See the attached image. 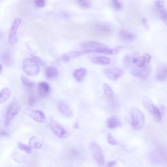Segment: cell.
<instances>
[{
  "mask_svg": "<svg viewBox=\"0 0 167 167\" xmlns=\"http://www.w3.org/2000/svg\"><path fill=\"white\" fill-rule=\"evenodd\" d=\"M21 22L20 19L17 18L15 19L13 22L8 37L9 42L12 45H15L18 42L17 33Z\"/></svg>",
  "mask_w": 167,
  "mask_h": 167,
  "instance_id": "9c48e42d",
  "label": "cell"
},
{
  "mask_svg": "<svg viewBox=\"0 0 167 167\" xmlns=\"http://www.w3.org/2000/svg\"><path fill=\"white\" fill-rule=\"evenodd\" d=\"M2 69V65L0 64V73H1Z\"/></svg>",
  "mask_w": 167,
  "mask_h": 167,
  "instance_id": "b9f144b4",
  "label": "cell"
},
{
  "mask_svg": "<svg viewBox=\"0 0 167 167\" xmlns=\"http://www.w3.org/2000/svg\"><path fill=\"white\" fill-rule=\"evenodd\" d=\"M63 61L65 63L69 62L70 60V59L67 54H65L63 56Z\"/></svg>",
  "mask_w": 167,
  "mask_h": 167,
  "instance_id": "8d00e7d4",
  "label": "cell"
},
{
  "mask_svg": "<svg viewBox=\"0 0 167 167\" xmlns=\"http://www.w3.org/2000/svg\"><path fill=\"white\" fill-rule=\"evenodd\" d=\"M11 94V91L8 88H5L0 91V104L8 100Z\"/></svg>",
  "mask_w": 167,
  "mask_h": 167,
  "instance_id": "d6986e66",
  "label": "cell"
},
{
  "mask_svg": "<svg viewBox=\"0 0 167 167\" xmlns=\"http://www.w3.org/2000/svg\"><path fill=\"white\" fill-rule=\"evenodd\" d=\"M21 79L23 83L26 87L31 88L33 87V83L24 76H22Z\"/></svg>",
  "mask_w": 167,
  "mask_h": 167,
  "instance_id": "83f0119b",
  "label": "cell"
},
{
  "mask_svg": "<svg viewBox=\"0 0 167 167\" xmlns=\"http://www.w3.org/2000/svg\"><path fill=\"white\" fill-rule=\"evenodd\" d=\"M3 35L2 34L1 32H0V40H1L2 38Z\"/></svg>",
  "mask_w": 167,
  "mask_h": 167,
  "instance_id": "60d3db41",
  "label": "cell"
},
{
  "mask_svg": "<svg viewBox=\"0 0 167 167\" xmlns=\"http://www.w3.org/2000/svg\"><path fill=\"white\" fill-rule=\"evenodd\" d=\"M27 114L38 122L44 123L46 120L44 113L40 111L32 110L27 112Z\"/></svg>",
  "mask_w": 167,
  "mask_h": 167,
  "instance_id": "8fae6325",
  "label": "cell"
},
{
  "mask_svg": "<svg viewBox=\"0 0 167 167\" xmlns=\"http://www.w3.org/2000/svg\"><path fill=\"white\" fill-rule=\"evenodd\" d=\"M78 1H82V0H78Z\"/></svg>",
  "mask_w": 167,
  "mask_h": 167,
  "instance_id": "7bdbcfd3",
  "label": "cell"
},
{
  "mask_svg": "<svg viewBox=\"0 0 167 167\" xmlns=\"http://www.w3.org/2000/svg\"><path fill=\"white\" fill-rule=\"evenodd\" d=\"M23 69L24 73L28 76L34 77L38 74L40 67L33 59L27 58L23 63Z\"/></svg>",
  "mask_w": 167,
  "mask_h": 167,
  "instance_id": "277c9868",
  "label": "cell"
},
{
  "mask_svg": "<svg viewBox=\"0 0 167 167\" xmlns=\"http://www.w3.org/2000/svg\"><path fill=\"white\" fill-rule=\"evenodd\" d=\"M130 114L132 128L135 130L140 129L145 122V117L143 114L138 109L133 108L130 110Z\"/></svg>",
  "mask_w": 167,
  "mask_h": 167,
  "instance_id": "3957f363",
  "label": "cell"
},
{
  "mask_svg": "<svg viewBox=\"0 0 167 167\" xmlns=\"http://www.w3.org/2000/svg\"><path fill=\"white\" fill-rule=\"evenodd\" d=\"M116 164V162L115 161H112L109 162L107 164L106 166L107 167H112L115 165Z\"/></svg>",
  "mask_w": 167,
  "mask_h": 167,
  "instance_id": "74e56055",
  "label": "cell"
},
{
  "mask_svg": "<svg viewBox=\"0 0 167 167\" xmlns=\"http://www.w3.org/2000/svg\"><path fill=\"white\" fill-rule=\"evenodd\" d=\"M73 127L76 129H77L79 127L78 124V123H75L73 125Z\"/></svg>",
  "mask_w": 167,
  "mask_h": 167,
  "instance_id": "ab89813d",
  "label": "cell"
},
{
  "mask_svg": "<svg viewBox=\"0 0 167 167\" xmlns=\"http://www.w3.org/2000/svg\"><path fill=\"white\" fill-rule=\"evenodd\" d=\"M1 59L3 63L6 66L10 65L13 63L12 57L8 52H3L1 55Z\"/></svg>",
  "mask_w": 167,
  "mask_h": 167,
  "instance_id": "ffe728a7",
  "label": "cell"
},
{
  "mask_svg": "<svg viewBox=\"0 0 167 167\" xmlns=\"http://www.w3.org/2000/svg\"><path fill=\"white\" fill-rule=\"evenodd\" d=\"M38 91L39 94L42 97H46L49 94L50 88L47 83L41 82L38 85Z\"/></svg>",
  "mask_w": 167,
  "mask_h": 167,
  "instance_id": "5bb4252c",
  "label": "cell"
},
{
  "mask_svg": "<svg viewBox=\"0 0 167 167\" xmlns=\"http://www.w3.org/2000/svg\"><path fill=\"white\" fill-rule=\"evenodd\" d=\"M78 4L82 8L84 9L89 8L90 7V3L88 0H82L79 1Z\"/></svg>",
  "mask_w": 167,
  "mask_h": 167,
  "instance_id": "f546056e",
  "label": "cell"
},
{
  "mask_svg": "<svg viewBox=\"0 0 167 167\" xmlns=\"http://www.w3.org/2000/svg\"><path fill=\"white\" fill-rule=\"evenodd\" d=\"M57 108L60 113L64 116L70 117L72 115V109L70 106L63 101H58L57 105Z\"/></svg>",
  "mask_w": 167,
  "mask_h": 167,
  "instance_id": "30bf717a",
  "label": "cell"
},
{
  "mask_svg": "<svg viewBox=\"0 0 167 167\" xmlns=\"http://www.w3.org/2000/svg\"><path fill=\"white\" fill-rule=\"evenodd\" d=\"M82 47L84 50L89 53L94 52L98 53L114 55L113 48H109L106 45L94 41H87L84 43Z\"/></svg>",
  "mask_w": 167,
  "mask_h": 167,
  "instance_id": "6da1fadb",
  "label": "cell"
},
{
  "mask_svg": "<svg viewBox=\"0 0 167 167\" xmlns=\"http://www.w3.org/2000/svg\"><path fill=\"white\" fill-rule=\"evenodd\" d=\"M18 146L20 149L24 151L28 154H30L32 153V148L29 146H28L24 143H19L18 144Z\"/></svg>",
  "mask_w": 167,
  "mask_h": 167,
  "instance_id": "484cf974",
  "label": "cell"
},
{
  "mask_svg": "<svg viewBox=\"0 0 167 167\" xmlns=\"http://www.w3.org/2000/svg\"><path fill=\"white\" fill-rule=\"evenodd\" d=\"M160 14L161 18L165 24H167V12L164 7L160 9Z\"/></svg>",
  "mask_w": 167,
  "mask_h": 167,
  "instance_id": "f1b7e54d",
  "label": "cell"
},
{
  "mask_svg": "<svg viewBox=\"0 0 167 167\" xmlns=\"http://www.w3.org/2000/svg\"><path fill=\"white\" fill-rule=\"evenodd\" d=\"M31 56L37 63H38L43 66H44L46 64L43 60L40 57L33 55H32Z\"/></svg>",
  "mask_w": 167,
  "mask_h": 167,
  "instance_id": "1f68e13d",
  "label": "cell"
},
{
  "mask_svg": "<svg viewBox=\"0 0 167 167\" xmlns=\"http://www.w3.org/2000/svg\"><path fill=\"white\" fill-rule=\"evenodd\" d=\"M151 58V56L148 53H146L143 56H140L139 61L140 66L142 67L148 66L150 62Z\"/></svg>",
  "mask_w": 167,
  "mask_h": 167,
  "instance_id": "44dd1931",
  "label": "cell"
},
{
  "mask_svg": "<svg viewBox=\"0 0 167 167\" xmlns=\"http://www.w3.org/2000/svg\"><path fill=\"white\" fill-rule=\"evenodd\" d=\"M142 23L144 27L146 29H148L149 27L147 19L145 18H143L142 20Z\"/></svg>",
  "mask_w": 167,
  "mask_h": 167,
  "instance_id": "d590c367",
  "label": "cell"
},
{
  "mask_svg": "<svg viewBox=\"0 0 167 167\" xmlns=\"http://www.w3.org/2000/svg\"><path fill=\"white\" fill-rule=\"evenodd\" d=\"M21 110L20 104L16 98H13L6 111L4 123L5 127H7L10 124L13 119L18 114Z\"/></svg>",
  "mask_w": 167,
  "mask_h": 167,
  "instance_id": "7a4b0ae2",
  "label": "cell"
},
{
  "mask_svg": "<svg viewBox=\"0 0 167 167\" xmlns=\"http://www.w3.org/2000/svg\"><path fill=\"white\" fill-rule=\"evenodd\" d=\"M36 100V97L33 95H30L28 99V103L29 106H32L35 103Z\"/></svg>",
  "mask_w": 167,
  "mask_h": 167,
  "instance_id": "d6a6232c",
  "label": "cell"
},
{
  "mask_svg": "<svg viewBox=\"0 0 167 167\" xmlns=\"http://www.w3.org/2000/svg\"><path fill=\"white\" fill-rule=\"evenodd\" d=\"M90 148L96 162L99 165L104 164L105 159L100 147L95 142H93L90 143Z\"/></svg>",
  "mask_w": 167,
  "mask_h": 167,
  "instance_id": "8992f818",
  "label": "cell"
},
{
  "mask_svg": "<svg viewBox=\"0 0 167 167\" xmlns=\"http://www.w3.org/2000/svg\"><path fill=\"white\" fill-rule=\"evenodd\" d=\"M142 102L144 107L149 112L155 122H160L162 118L161 113L155 107L150 99L147 96H144L143 97Z\"/></svg>",
  "mask_w": 167,
  "mask_h": 167,
  "instance_id": "5b68a950",
  "label": "cell"
},
{
  "mask_svg": "<svg viewBox=\"0 0 167 167\" xmlns=\"http://www.w3.org/2000/svg\"><path fill=\"white\" fill-rule=\"evenodd\" d=\"M106 125L110 129H114L119 126L120 125V123L117 118L112 117L107 120Z\"/></svg>",
  "mask_w": 167,
  "mask_h": 167,
  "instance_id": "ac0fdd59",
  "label": "cell"
},
{
  "mask_svg": "<svg viewBox=\"0 0 167 167\" xmlns=\"http://www.w3.org/2000/svg\"><path fill=\"white\" fill-rule=\"evenodd\" d=\"M50 126L53 132L60 139L68 138L70 136V133L66 131L64 128L54 119H51Z\"/></svg>",
  "mask_w": 167,
  "mask_h": 167,
  "instance_id": "52a82bcc",
  "label": "cell"
},
{
  "mask_svg": "<svg viewBox=\"0 0 167 167\" xmlns=\"http://www.w3.org/2000/svg\"><path fill=\"white\" fill-rule=\"evenodd\" d=\"M103 72L109 78L112 80H116L123 75L124 71L122 68L116 67L106 68Z\"/></svg>",
  "mask_w": 167,
  "mask_h": 167,
  "instance_id": "ba28073f",
  "label": "cell"
},
{
  "mask_svg": "<svg viewBox=\"0 0 167 167\" xmlns=\"http://www.w3.org/2000/svg\"><path fill=\"white\" fill-rule=\"evenodd\" d=\"M103 89L105 95L108 99L111 100L113 97V93L111 88L107 84L104 85Z\"/></svg>",
  "mask_w": 167,
  "mask_h": 167,
  "instance_id": "cb8c5ba5",
  "label": "cell"
},
{
  "mask_svg": "<svg viewBox=\"0 0 167 167\" xmlns=\"http://www.w3.org/2000/svg\"><path fill=\"white\" fill-rule=\"evenodd\" d=\"M93 63L100 65H106L110 64L111 60L109 58L105 57H95L91 60Z\"/></svg>",
  "mask_w": 167,
  "mask_h": 167,
  "instance_id": "e0dca14e",
  "label": "cell"
},
{
  "mask_svg": "<svg viewBox=\"0 0 167 167\" xmlns=\"http://www.w3.org/2000/svg\"><path fill=\"white\" fill-rule=\"evenodd\" d=\"M29 144V147L32 149H39L42 146V143L39 139L35 136H33L30 139Z\"/></svg>",
  "mask_w": 167,
  "mask_h": 167,
  "instance_id": "603a6c76",
  "label": "cell"
},
{
  "mask_svg": "<svg viewBox=\"0 0 167 167\" xmlns=\"http://www.w3.org/2000/svg\"><path fill=\"white\" fill-rule=\"evenodd\" d=\"M100 34L103 36H108L111 33V30L109 26L107 24H102L98 26L97 28Z\"/></svg>",
  "mask_w": 167,
  "mask_h": 167,
  "instance_id": "7402d4cb",
  "label": "cell"
},
{
  "mask_svg": "<svg viewBox=\"0 0 167 167\" xmlns=\"http://www.w3.org/2000/svg\"><path fill=\"white\" fill-rule=\"evenodd\" d=\"M119 37L121 39L127 42L134 40L136 38V35L126 30H121L119 33Z\"/></svg>",
  "mask_w": 167,
  "mask_h": 167,
  "instance_id": "4fadbf2b",
  "label": "cell"
},
{
  "mask_svg": "<svg viewBox=\"0 0 167 167\" xmlns=\"http://www.w3.org/2000/svg\"><path fill=\"white\" fill-rule=\"evenodd\" d=\"M167 77V68L166 64H162L159 66L156 74V78L160 82L166 80Z\"/></svg>",
  "mask_w": 167,
  "mask_h": 167,
  "instance_id": "7c38bea8",
  "label": "cell"
},
{
  "mask_svg": "<svg viewBox=\"0 0 167 167\" xmlns=\"http://www.w3.org/2000/svg\"><path fill=\"white\" fill-rule=\"evenodd\" d=\"M87 74V71L84 68H80L75 70L73 72V75L78 82H81L84 79Z\"/></svg>",
  "mask_w": 167,
  "mask_h": 167,
  "instance_id": "9a60e30c",
  "label": "cell"
},
{
  "mask_svg": "<svg viewBox=\"0 0 167 167\" xmlns=\"http://www.w3.org/2000/svg\"><path fill=\"white\" fill-rule=\"evenodd\" d=\"M112 4L113 8L115 10H120L122 8V5L119 0H112Z\"/></svg>",
  "mask_w": 167,
  "mask_h": 167,
  "instance_id": "4316f807",
  "label": "cell"
},
{
  "mask_svg": "<svg viewBox=\"0 0 167 167\" xmlns=\"http://www.w3.org/2000/svg\"><path fill=\"white\" fill-rule=\"evenodd\" d=\"M45 76L48 79H54L58 77V72L56 68L53 66L47 67L45 71Z\"/></svg>",
  "mask_w": 167,
  "mask_h": 167,
  "instance_id": "2e32d148",
  "label": "cell"
},
{
  "mask_svg": "<svg viewBox=\"0 0 167 167\" xmlns=\"http://www.w3.org/2000/svg\"><path fill=\"white\" fill-rule=\"evenodd\" d=\"M89 52L86 50H84L83 51H72L69 53V54H67L68 57H69L70 59L72 58H74L78 57L81 55L89 53Z\"/></svg>",
  "mask_w": 167,
  "mask_h": 167,
  "instance_id": "d4e9b609",
  "label": "cell"
},
{
  "mask_svg": "<svg viewBox=\"0 0 167 167\" xmlns=\"http://www.w3.org/2000/svg\"><path fill=\"white\" fill-rule=\"evenodd\" d=\"M9 135L8 132L3 130H0V136L3 137H7Z\"/></svg>",
  "mask_w": 167,
  "mask_h": 167,
  "instance_id": "e575fe53",
  "label": "cell"
},
{
  "mask_svg": "<svg viewBox=\"0 0 167 167\" xmlns=\"http://www.w3.org/2000/svg\"><path fill=\"white\" fill-rule=\"evenodd\" d=\"M36 5L39 7H43L45 5V0H34Z\"/></svg>",
  "mask_w": 167,
  "mask_h": 167,
  "instance_id": "836d02e7",
  "label": "cell"
},
{
  "mask_svg": "<svg viewBox=\"0 0 167 167\" xmlns=\"http://www.w3.org/2000/svg\"><path fill=\"white\" fill-rule=\"evenodd\" d=\"M108 141L109 143L112 145H116L118 144L117 141L114 138L113 136L110 133L108 134Z\"/></svg>",
  "mask_w": 167,
  "mask_h": 167,
  "instance_id": "4dcf8cb0",
  "label": "cell"
},
{
  "mask_svg": "<svg viewBox=\"0 0 167 167\" xmlns=\"http://www.w3.org/2000/svg\"><path fill=\"white\" fill-rule=\"evenodd\" d=\"M156 5L158 6L159 9L162 8L163 7V5L162 2L160 1H157L156 3Z\"/></svg>",
  "mask_w": 167,
  "mask_h": 167,
  "instance_id": "f35d334b",
  "label": "cell"
}]
</instances>
